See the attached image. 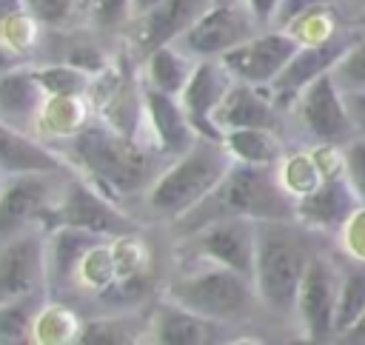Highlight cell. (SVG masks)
Returning <instances> with one entry per match:
<instances>
[{
    "mask_svg": "<svg viewBox=\"0 0 365 345\" xmlns=\"http://www.w3.org/2000/svg\"><path fill=\"white\" fill-rule=\"evenodd\" d=\"M77 174L97 182L117 202L145 194L171 163L148 137L125 134L100 117H91L77 134L48 143Z\"/></svg>",
    "mask_w": 365,
    "mask_h": 345,
    "instance_id": "cell-1",
    "label": "cell"
},
{
    "mask_svg": "<svg viewBox=\"0 0 365 345\" xmlns=\"http://www.w3.org/2000/svg\"><path fill=\"white\" fill-rule=\"evenodd\" d=\"M248 217V220H297V200L285 191L277 165H248L234 163L222 182L185 217H180L171 231L182 237L211 220Z\"/></svg>",
    "mask_w": 365,
    "mask_h": 345,
    "instance_id": "cell-2",
    "label": "cell"
},
{
    "mask_svg": "<svg viewBox=\"0 0 365 345\" xmlns=\"http://www.w3.org/2000/svg\"><path fill=\"white\" fill-rule=\"evenodd\" d=\"M311 228L299 220H262L257 222V259L254 288L262 311L274 316H294L302 277L314 259L308 242Z\"/></svg>",
    "mask_w": 365,
    "mask_h": 345,
    "instance_id": "cell-3",
    "label": "cell"
},
{
    "mask_svg": "<svg viewBox=\"0 0 365 345\" xmlns=\"http://www.w3.org/2000/svg\"><path fill=\"white\" fill-rule=\"evenodd\" d=\"M177 271L163 282V297L222 325H242L262 311L254 279L205 259L174 257Z\"/></svg>",
    "mask_w": 365,
    "mask_h": 345,
    "instance_id": "cell-4",
    "label": "cell"
},
{
    "mask_svg": "<svg viewBox=\"0 0 365 345\" xmlns=\"http://www.w3.org/2000/svg\"><path fill=\"white\" fill-rule=\"evenodd\" d=\"M231 165L234 157L222 140L200 137L185 154L174 157L160 171V177L143 194V205L154 220L174 225L222 182Z\"/></svg>",
    "mask_w": 365,
    "mask_h": 345,
    "instance_id": "cell-5",
    "label": "cell"
},
{
    "mask_svg": "<svg viewBox=\"0 0 365 345\" xmlns=\"http://www.w3.org/2000/svg\"><path fill=\"white\" fill-rule=\"evenodd\" d=\"M57 225H74L103 237H131L143 231V222L134 214H128L111 194L77 171L66 177L54 205L46 211L43 231Z\"/></svg>",
    "mask_w": 365,
    "mask_h": 345,
    "instance_id": "cell-6",
    "label": "cell"
},
{
    "mask_svg": "<svg viewBox=\"0 0 365 345\" xmlns=\"http://www.w3.org/2000/svg\"><path fill=\"white\" fill-rule=\"evenodd\" d=\"M174 257L180 259H205L225 268H234L254 279L257 259V220L248 217H222L211 220L182 237H177Z\"/></svg>",
    "mask_w": 365,
    "mask_h": 345,
    "instance_id": "cell-7",
    "label": "cell"
},
{
    "mask_svg": "<svg viewBox=\"0 0 365 345\" xmlns=\"http://www.w3.org/2000/svg\"><path fill=\"white\" fill-rule=\"evenodd\" d=\"M288 111L294 114L302 140L311 145H345L356 134L345 91L331 71L305 86Z\"/></svg>",
    "mask_w": 365,
    "mask_h": 345,
    "instance_id": "cell-8",
    "label": "cell"
},
{
    "mask_svg": "<svg viewBox=\"0 0 365 345\" xmlns=\"http://www.w3.org/2000/svg\"><path fill=\"white\" fill-rule=\"evenodd\" d=\"M71 171L11 174L0 185V242L43 228L46 211L54 205Z\"/></svg>",
    "mask_w": 365,
    "mask_h": 345,
    "instance_id": "cell-9",
    "label": "cell"
},
{
    "mask_svg": "<svg viewBox=\"0 0 365 345\" xmlns=\"http://www.w3.org/2000/svg\"><path fill=\"white\" fill-rule=\"evenodd\" d=\"M217 0H160L148 11L131 17L120 31V51L140 68V63L160 48L163 43H174L182 31H188Z\"/></svg>",
    "mask_w": 365,
    "mask_h": 345,
    "instance_id": "cell-10",
    "label": "cell"
},
{
    "mask_svg": "<svg viewBox=\"0 0 365 345\" xmlns=\"http://www.w3.org/2000/svg\"><path fill=\"white\" fill-rule=\"evenodd\" d=\"M342 265L317 251L294 305V322L308 342H328L336 336V302H339Z\"/></svg>",
    "mask_w": 365,
    "mask_h": 345,
    "instance_id": "cell-11",
    "label": "cell"
},
{
    "mask_svg": "<svg viewBox=\"0 0 365 345\" xmlns=\"http://www.w3.org/2000/svg\"><path fill=\"white\" fill-rule=\"evenodd\" d=\"M259 29V20L251 14V9L242 0H217L188 31H182L174 43L185 48L197 60L222 57L248 37H254Z\"/></svg>",
    "mask_w": 365,
    "mask_h": 345,
    "instance_id": "cell-12",
    "label": "cell"
},
{
    "mask_svg": "<svg viewBox=\"0 0 365 345\" xmlns=\"http://www.w3.org/2000/svg\"><path fill=\"white\" fill-rule=\"evenodd\" d=\"M356 37H359V26L354 23V29H336L334 34H328L322 40L302 43L297 48V54L288 60V66L279 71V77L268 86L271 88V97L282 108V114L294 105V100L302 94L305 86H311L317 77L334 71V66L354 46Z\"/></svg>",
    "mask_w": 365,
    "mask_h": 345,
    "instance_id": "cell-13",
    "label": "cell"
},
{
    "mask_svg": "<svg viewBox=\"0 0 365 345\" xmlns=\"http://www.w3.org/2000/svg\"><path fill=\"white\" fill-rule=\"evenodd\" d=\"M299 46L302 40L291 29L265 26L254 37H248L245 43L222 54L220 60L225 63L234 80L251 83V86H271L279 77V71L288 66V60L297 54Z\"/></svg>",
    "mask_w": 365,
    "mask_h": 345,
    "instance_id": "cell-14",
    "label": "cell"
},
{
    "mask_svg": "<svg viewBox=\"0 0 365 345\" xmlns=\"http://www.w3.org/2000/svg\"><path fill=\"white\" fill-rule=\"evenodd\" d=\"M46 288V231L34 228L0 242V302Z\"/></svg>",
    "mask_w": 365,
    "mask_h": 345,
    "instance_id": "cell-15",
    "label": "cell"
},
{
    "mask_svg": "<svg viewBox=\"0 0 365 345\" xmlns=\"http://www.w3.org/2000/svg\"><path fill=\"white\" fill-rule=\"evenodd\" d=\"M228 334H231V325L194 314L165 299L163 294L148 308L145 342H154V345H214V342H225Z\"/></svg>",
    "mask_w": 365,
    "mask_h": 345,
    "instance_id": "cell-16",
    "label": "cell"
},
{
    "mask_svg": "<svg viewBox=\"0 0 365 345\" xmlns=\"http://www.w3.org/2000/svg\"><path fill=\"white\" fill-rule=\"evenodd\" d=\"M359 197L351 188L342 165L334 168L314 191L297 200V220L311 231H334L339 234L351 214L359 208Z\"/></svg>",
    "mask_w": 365,
    "mask_h": 345,
    "instance_id": "cell-17",
    "label": "cell"
},
{
    "mask_svg": "<svg viewBox=\"0 0 365 345\" xmlns=\"http://www.w3.org/2000/svg\"><path fill=\"white\" fill-rule=\"evenodd\" d=\"M231 86H234V77H231V71L225 68V63L220 57L197 63L188 86L180 94V103H182L188 120L194 123V128L200 131V137L222 140L220 128L214 125V111L220 108V103H222V97L228 94Z\"/></svg>",
    "mask_w": 365,
    "mask_h": 345,
    "instance_id": "cell-18",
    "label": "cell"
},
{
    "mask_svg": "<svg viewBox=\"0 0 365 345\" xmlns=\"http://www.w3.org/2000/svg\"><path fill=\"white\" fill-rule=\"evenodd\" d=\"M143 103H145V131L168 160L185 154L200 140V131L188 120L180 97L143 83Z\"/></svg>",
    "mask_w": 365,
    "mask_h": 345,
    "instance_id": "cell-19",
    "label": "cell"
},
{
    "mask_svg": "<svg viewBox=\"0 0 365 345\" xmlns=\"http://www.w3.org/2000/svg\"><path fill=\"white\" fill-rule=\"evenodd\" d=\"M103 240H114V237H103L74 225H57L46 231V288L54 302H60L63 294L68 291L83 257Z\"/></svg>",
    "mask_w": 365,
    "mask_h": 345,
    "instance_id": "cell-20",
    "label": "cell"
},
{
    "mask_svg": "<svg viewBox=\"0 0 365 345\" xmlns=\"http://www.w3.org/2000/svg\"><path fill=\"white\" fill-rule=\"evenodd\" d=\"M282 108L274 103L268 86H251L234 80L220 108L214 111V125L220 134L234 128H279Z\"/></svg>",
    "mask_w": 365,
    "mask_h": 345,
    "instance_id": "cell-21",
    "label": "cell"
},
{
    "mask_svg": "<svg viewBox=\"0 0 365 345\" xmlns=\"http://www.w3.org/2000/svg\"><path fill=\"white\" fill-rule=\"evenodd\" d=\"M48 103V94L34 71V63H26L6 77H0V120L11 128H20L26 134L37 137L43 108Z\"/></svg>",
    "mask_w": 365,
    "mask_h": 345,
    "instance_id": "cell-22",
    "label": "cell"
},
{
    "mask_svg": "<svg viewBox=\"0 0 365 345\" xmlns=\"http://www.w3.org/2000/svg\"><path fill=\"white\" fill-rule=\"evenodd\" d=\"M31 171H74L46 140L11 128L0 120V174H31Z\"/></svg>",
    "mask_w": 365,
    "mask_h": 345,
    "instance_id": "cell-23",
    "label": "cell"
},
{
    "mask_svg": "<svg viewBox=\"0 0 365 345\" xmlns=\"http://www.w3.org/2000/svg\"><path fill=\"white\" fill-rule=\"evenodd\" d=\"M148 308L137 311H114V314H91L80 322L74 342L80 345H123V342H145Z\"/></svg>",
    "mask_w": 365,
    "mask_h": 345,
    "instance_id": "cell-24",
    "label": "cell"
},
{
    "mask_svg": "<svg viewBox=\"0 0 365 345\" xmlns=\"http://www.w3.org/2000/svg\"><path fill=\"white\" fill-rule=\"evenodd\" d=\"M197 57H191L185 48H180L177 43H163L160 48H154L143 63H140V80L151 88H160L165 94L180 97L182 88L188 86L194 68H197Z\"/></svg>",
    "mask_w": 365,
    "mask_h": 345,
    "instance_id": "cell-25",
    "label": "cell"
},
{
    "mask_svg": "<svg viewBox=\"0 0 365 345\" xmlns=\"http://www.w3.org/2000/svg\"><path fill=\"white\" fill-rule=\"evenodd\" d=\"M222 143L234 163L248 165H277L288 151L279 128H234L222 134Z\"/></svg>",
    "mask_w": 365,
    "mask_h": 345,
    "instance_id": "cell-26",
    "label": "cell"
},
{
    "mask_svg": "<svg viewBox=\"0 0 365 345\" xmlns=\"http://www.w3.org/2000/svg\"><path fill=\"white\" fill-rule=\"evenodd\" d=\"M51 302L48 291H37L11 302H0V345L34 342V325L43 308Z\"/></svg>",
    "mask_w": 365,
    "mask_h": 345,
    "instance_id": "cell-27",
    "label": "cell"
},
{
    "mask_svg": "<svg viewBox=\"0 0 365 345\" xmlns=\"http://www.w3.org/2000/svg\"><path fill=\"white\" fill-rule=\"evenodd\" d=\"M365 314V262L348 259L342 265L339 279V302H336V336L342 339Z\"/></svg>",
    "mask_w": 365,
    "mask_h": 345,
    "instance_id": "cell-28",
    "label": "cell"
},
{
    "mask_svg": "<svg viewBox=\"0 0 365 345\" xmlns=\"http://www.w3.org/2000/svg\"><path fill=\"white\" fill-rule=\"evenodd\" d=\"M34 71L48 97H88L91 83H94L91 71L63 63V60H40L34 63Z\"/></svg>",
    "mask_w": 365,
    "mask_h": 345,
    "instance_id": "cell-29",
    "label": "cell"
},
{
    "mask_svg": "<svg viewBox=\"0 0 365 345\" xmlns=\"http://www.w3.org/2000/svg\"><path fill=\"white\" fill-rule=\"evenodd\" d=\"M131 20V0H80V26H88L106 37H120Z\"/></svg>",
    "mask_w": 365,
    "mask_h": 345,
    "instance_id": "cell-30",
    "label": "cell"
},
{
    "mask_svg": "<svg viewBox=\"0 0 365 345\" xmlns=\"http://www.w3.org/2000/svg\"><path fill=\"white\" fill-rule=\"evenodd\" d=\"M23 6L43 29H71L80 23V0H23Z\"/></svg>",
    "mask_w": 365,
    "mask_h": 345,
    "instance_id": "cell-31",
    "label": "cell"
},
{
    "mask_svg": "<svg viewBox=\"0 0 365 345\" xmlns=\"http://www.w3.org/2000/svg\"><path fill=\"white\" fill-rule=\"evenodd\" d=\"M334 80L351 91V88H365V26H359V37L354 40V46L339 57V63L334 66Z\"/></svg>",
    "mask_w": 365,
    "mask_h": 345,
    "instance_id": "cell-32",
    "label": "cell"
},
{
    "mask_svg": "<svg viewBox=\"0 0 365 345\" xmlns=\"http://www.w3.org/2000/svg\"><path fill=\"white\" fill-rule=\"evenodd\" d=\"M342 171L365 205V134H356L342 145Z\"/></svg>",
    "mask_w": 365,
    "mask_h": 345,
    "instance_id": "cell-33",
    "label": "cell"
},
{
    "mask_svg": "<svg viewBox=\"0 0 365 345\" xmlns=\"http://www.w3.org/2000/svg\"><path fill=\"white\" fill-rule=\"evenodd\" d=\"M339 240H342V248H345L348 259H362L365 262V205H359L351 214V220L339 231Z\"/></svg>",
    "mask_w": 365,
    "mask_h": 345,
    "instance_id": "cell-34",
    "label": "cell"
},
{
    "mask_svg": "<svg viewBox=\"0 0 365 345\" xmlns=\"http://www.w3.org/2000/svg\"><path fill=\"white\" fill-rule=\"evenodd\" d=\"M325 6H336V0H282L279 11H277V17H274V26L285 29V26H291L297 17H302V14L314 11V9H325Z\"/></svg>",
    "mask_w": 365,
    "mask_h": 345,
    "instance_id": "cell-35",
    "label": "cell"
},
{
    "mask_svg": "<svg viewBox=\"0 0 365 345\" xmlns=\"http://www.w3.org/2000/svg\"><path fill=\"white\" fill-rule=\"evenodd\" d=\"M26 63H34V60H31L26 51H20L17 46L0 40V77H6L9 71H14V68H20V66H26Z\"/></svg>",
    "mask_w": 365,
    "mask_h": 345,
    "instance_id": "cell-36",
    "label": "cell"
},
{
    "mask_svg": "<svg viewBox=\"0 0 365 345\" xmlns=\"http://www.w3.org/2000/svg\"><path fill=\"white\" fill-rule=\"evenodd\" d=\"M345 103H348V111H351V120H354L356 134H365V88L345 91Z\"/></svg>",
    "mask_w": 365,
    "mask_h": 345,
    "instance_id": "cell-37",
    "label": "cell"
},
{
    "mask_svg": "<svg viewBox=\"0 0 365 345\" xmlns=\"http://www.w3.org/2000/svg\"><path fill=\"white\" fill-rule=\"evenodd\" d=\"M242 3L251 9V14L259 20V26H274V17L282 6V0H242Z\"/></svg>",
    "mask_w": 365,
    "mask_h": 345,
    "instance_id": "cell-38",
    "label": "cell"
},
{
    "mask_svg": "<svg viewBox=\"0 0 365 345\" xmlns=\"http://www.w3.org/2000/svg\"><path fill=\"white\" fill-rule=\"evenodd\" d=\"M336 6H339V9H342L354 23L365 14V0H336Z\"/></svg>",
    "mask_w": 365,
    "mask_h": 345,
    "instance_id": "cell-39",
    "label": "cell"
},
{
    "mask_svg": "<svg viewBox=\"0 0 365 345\" xmlns=\"http://www.w3.org/2000/svg\"><path fill=\"white\" fill-rule=\"evenodd\" d=\"M342 339H348V342H365V314H362V319H359Z\"/></svg>",
    "mask_w": 365,
    "mask_h": 345,
    "instance_id": "cell-40",
    "label": "cell"
},
{
    "mask_svg": "<svg viewBox=\"0 0 365 345\" xmlns=\"http://www.w3.org/2000/svg\"><path fill=\"white\" fill-rule=\"evenodd\" d=\"M160 0H131V17H137V14H143V11H148L151 6H157Z\"/></svg>",
    "mask_w": 365,
    "mask_h": 345,
    "instance_id": "cell-41",
    "label": "cell"
},
{
    "mask_svg": "<svg viewBox=\"0 0 365 345\" xmlns=\"http://www.w3.org/2000/svg\"><path fill=\"white\" fill-rule=\"evenodd\" d=\"M356 26H365V14H362V17H359V20H356Z\"/></svg>",
    "mask_w": 365,
    "mask_h": 345,
    "instance_id": "cell-42",
    "label": "cell"
},
{
    "mask_svg": "<svg viewBox=\"0 0 365 345\" xmlns=\"http://www.w3.org/2000/svg\"><path fill=\"white\" fill-rule=\"evenodd\" d=\"M3 180H6V177H3V174H0V185H3Z\"/></svg>",
    "mask_w": 365,
    "mask_h": 345,
    "instance_id": "cell-43",
    "label": "cell"
}]
</instances>
